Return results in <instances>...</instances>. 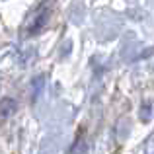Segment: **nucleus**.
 <instances>
[{
  "instance_id": "obj_1",
  "label": "nucleus",
  "mask_w": 154,
  "mask_h": 154,
  "mask_svg": "<svg viewBox=\"0 0 154 154\" xmlns=\"http://www.w3.org/2000/svg\"><path fill=\"white\" fill-rule=\"evenodd\" d=\"M49 10L47 8H43V10H39L37 14H35V20H33V23L29 26V33H35V31H39V29H43L45 27V23L49 22Z\"/></svg>"
},
{
  "instance_id": "obj_2",
  "label": "nucleus",
  "mask_w": 154,
  "mask_h": 154,
  "mask_svg": "<svg viewBox=\"0 0 154 154\" xmlns=\"http://www.w3.org/2000/svg\"><path fill=\"white\" fill-rule=\"evenodd\" d=\"M16 109H18V103L14 102L12 98H4L0 102V121H6L10 115H14Z\"/></svg>"
}]
</instances>
